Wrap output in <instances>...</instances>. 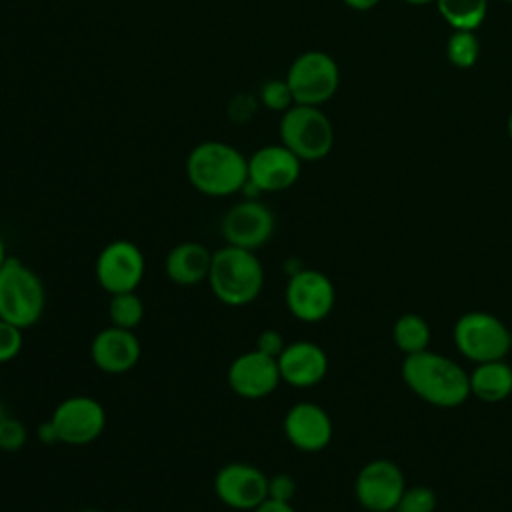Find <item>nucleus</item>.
Instances as JSON below:
<instances>
[{
    "mask_svg": "<svg viewBox=\"0 0 512 512\" xmlns=\"http://www.w3.org/2000/svg\"><path fill=\"white\" fill-rule=\"evenodd\" d=\"M470 376V396L496 404L512 394V366L506 360L474 364Z\"/></svg>",
    "mask_w": 512,
    "mask_h": 512,
    "instance_id": "nucleus-20",
    "label": "nucleus"
},
{
    "mask_svg": "<svg viewBox=\"0 0 512 512\" xmlns=\"http://www.w3.org/2000/svg\"><path fill=\"white\" fill-rule=\"evenodd\" d=\"M278 134L280 142L302 162L322 160L334 146V126L322 106H290L280 114Z\"/></svg>",
    "mask_w": 512,
    "mask_h": 512,
    "instance_id": "nucleus-5",
    "label": "nucleus"
},
{
    "mask_svg": "<svg viewBox=\"0 0 512 512\" xmlns=\"http://www.w3.org/2000/svg\"><path fill=\"white\" fill-rule=\"evenodd\" d=\"M400 374L414 396L436 408H458L470 398L468 372L430 348L404 356Z\"/></svg>",
    "mask_w": 512,
    "mask_h": 512,
    "instance_id": "nucleus-1",
    "label": "nucleus"
},
{
    "mask_svg": "<svg viewBox=\"0 0 512 512\" xmlns=\"http://www.w3.org/2000/svg\"><path fill=\"white\" fill-rule=\"evenodd\" d=\"M36 436H38V440H40L42 444H56V442H58L56 430H54V426H52L50 420H46V422H42V424L38 426Z\"/></svg>",
    "mask_w": 512,
    "mask_h": 512,
    "instance_id": "nucleus-33",
    "label": "nucleus"
},
{
    "mask_svg": "<svg viewBox=\"0 0 512 512\" xmlns=\"http://www.w3.org/2000/svg\"><path fill=\"white\" fill-rule=\"evenodd\" d=\"M140 356L142 344L136 330L110 324L98 330L90 342V360L104 374H126L140 362Z\"/></svg>",
    "mask_w": 512,
    "mask_h": 512,
    "instance_id": "nucleus-17",
    "label": "nucleus"
},
{
    "mask_svg": "<svg viewBox=\"0 0 512 512\" xmlns=\"http://www.w3.org/2000/svg\"><path fill=\"white\" fill-rule=\"evenodd\" d=\"M284 346H286L284 336H282L278 330H274V328H266V330L258 332V336H256V346H254V348L260 350V352H264V354H268V356L278 358L280 352L284 350Z\"/></svg>",
    "mask_w": 512,
    "mask_h": 512,
    "instance_id": "nucleus-31",
    "label": "nucleus"
},
{
    "mask_svg": "<svg viewBox=\"0 0 512 512\" xmlns=\"http://www.w3.org/2000/svg\"><path fill=\"white\" fill-rule=\"evenodd\" d=\"M258 96L252 94H236L232 96V100L228 102V118L236 124H244L248 122L256 110H258Z\"/></svg>",
    "mask_w": 512,
    "mask_h": 512,
    "instance_id": "nucleus-30",
    "label": "nucleus"
},
{
    "mask_svg": "<svg viewBox=\"0 0 512 512\" xmlns=\"http://www.w3.org/2000/svg\"><path fill=\"white\" fill-rule=\"evenodd\" d=\"M406 490L402 468L388 458H374L366 462L354 480V496L368 512L394 510Z\"/></svg>",
    "mask_w": 512,
    "mask_h": 512,
    "instance_id": "nucleus-12",
    "label": "nucleus"
},
{
    "mask_svg": "<svg viewBox=\"0 0 512 512\" xmlns=\"http://www.w3.org/2000/svg\"><path fill=\"white\" fill-rule=\"evenodd\" d=\"M452 30H476L488 12V0H434Z\"/></svg>",
    "mask_w": 512,
    "mask_h": 512,
    "instance_id": "nucleus-22",
    "label": "nucleus"
},
{
    "mask_svg": "<svg viewBox=\"0 0 512 512\" xmlns=\"http://www.w3.org/2000/svg\"><path fill=\"white\" fill-rule=\"evenodd\" d=\"M214 494L226 508L252 512L268 498V476L254 464L228 462L214 476Z\"/></svg>",
    "mask_w": 512,
    "mask_h": 512,
    "instance_id": "nucleus-13",
    "label": "nucleus"
},
{
    "mask_svg": "<svg viewBox=\"0 0 512 512\" xmlns=\"http://www.w3.org/2000/svg\"><path fill=\"white\" fill-rule=\"evenodd\" d=\"M506 130H508V136H510V140H512V112H510V116H508V122H506Z\"/></svg>",
    "mask_w": 512,
    "mask_h": 512,
    "instance_id": "nucleus-38",
    "label": "nucleus"
},
{
    "mask_svg": "<svg viewBox=\"0 0 512 512\" xmlns=\"http://www.w3.org/2000/svg\"><path fill=\"white\" fill-rule=\"evenodd\" d=\"M6 258H8V250H6V242H4V238L0 234V266L6 262Z\"/></svg>",
    "mask_w": 512,
    "mask_h": 512,
    "instance_id": "nucleus-35",
    "label": "nucleus"
},
{
    "mask_svg": "<svg viewBox=\"0 0 512 512\" xmlns=\"http://www.w3.org/2000/svg\"><path fill=\"white\" fill-rule=\"evenodd\" d=\"M284 302L288 312L306 324L322 322L330 316L336 304V288L332 280L314 268H302L288 276L284 288Z\"/></svg>",
    "mask_w": 512,
    "mask_h": 512,
    "instance_id": "nucleus-11",
    "label": "nucleus"
},
{
    "mask_svg": "<svg viewBox=\"0 0 512 512\" xmlns=\"http://www.w3.org/2000/svg\"><path fill=\"white\" fill-rule=\"evenodd\" d=\"M276 360L282 382L292 388H312L328 374V354L312 340L286 342Z\"/></svg>",
    "mask_w": 512,
    "mask_h": 512,
    "instance_id": "nucleus-18",
    "label": "nucleus"
},
{
    "mask_svg": "<svg viewBox=\"0 0 512 512\" xmlns=\"http://www.w3.org/2000/svg\"><path fill=\"white\" fill-rule=\"evenodd\" d=\"M446 56L456 68H472L480 58V38L474 30H454L446 42Z\"/></svg>",
    "mask_w": 512,
    "mask_h": 512,
    "instance_id": "nucleus-24",
    "label": "nucleus"
},
{
    "mask_svg": "<svg viewBox=\"0 0 512 512\" xmlns=\"http://www.w3.org/2000/svg\"><path fill=\"white\" fill-rule=\"evenodd\" d=\"M296 492H298V484L292 474L280 472V474L268 476V498L280 500V502H292Z\"/></svg>",
    "mask_w": 512,
    "mask_h": 512,
    "instance_id": "nucleus-29",
    "label": "nucleus"
},
{
    "mask_svg": "<svg viewBox=\"0 0 512 512\" xmlns=\"http://www.w3.org/2000/svg\"><path fill=\"white\" fill-rule=\"evenodd\" d=\"M258 102L264 108L280 114L294 106V96L286 78H268L266 82H262L258 90Z\"/></svg>",
    "mask_w": 512,
    "mask_h": 512,
    "instance_id": "nucleus-25",
    "label": "nucleus"
},
{
    "mask_svg": "<svg viewBox=\"0 0 512 512\" xmlns=\"http://www.w3.org/2000/svg\"><path fill=\"white\" fill-rule=\"evenodd\" d=\"M144 312V302L136 290L112 294L108 300V320L112 326L136 330L144 320Z\"/></svg>",
    "mask_w": 512,
    "mask_h": 512,
    "instance_id": "nucleus-23",
    "label": "nucleus"
},
{
    "mask_svg": "<svg viewBox=\"0 0 512 512\" xmlns=\"http://www.w3.org/2000/svg\"><path fill=\"white\" fill-rule=\"evenodd\" d=\"M436 504H438L436 492L430 486L416 484V486H406L394 512H434Z\"/></svg>",
    "mask_w": 512,
    "mask_h": 512,
    "instance_id": "nucleus-26",
    "label": "nucleus"
},
{
    "mask_svg": "<svg viewBox=\"0 0 512 512\" xmlns=\"http://www.w3.org/2000/svg\"><path fill=\"white\" fill-rule=\"evenodd\" d=\"M252 512H298L292 502H280V500H272L266 498L262 504H258Z\"/></svg>",
    "mask_w": 512,
    "mask_h": 512,
    "instance_id": "nucleus-32",
    "label": "nucleus"
},
{
    "mask_svg": "<svg viewBox=\"0 0 512 512\" xmlns=\"http://www.w3.org/2000/svg\"><path fill=\"white\" fill-rule=\"evenodd\" d=\"M454 346L472 364L504 360L512 348L508 326L486 310H470L462 314L452 330Z\"/></svg>",
    "mask_w": 512,
    "mask_h": 512,
    "instance_id": "nucleus-6",
    "label": "nucleus"
},
{
    "mask_svg": "<svg viewBox=\"0 0 512 512\" xmlns=\"http://www.w3.org/2000/svg\"><path fill=\"white\" fill-rule=\"evenodd\" d=\"M56 438L66 446H86L100 438L106 428L104 406L86 394H74L56 404L48 418Z\"/></svg>",
    "mask_w": 512,
    "mask_h": 512,
    "instance_id": "nucleus-9",
    "label": "nucleus"
},
{
    "mask_svg": "<svg viewBox=\"0 0 512 512\" xmlns=\"http://www.w3.org/2000/svg\"><path fill=\"white\" fill-rule=\"evenodd\" d=\"M24 346V330L0 318V364L12 362Z\"/></svg>",
    "mask_w": 512,
    "mask_h": 512,
    "instance_id": "nucleus-28",
    "label": "nucleus"
},
{
    "mask_svg": "<svg viewBox=\"0 0 512 512\" xmlns=\"http://www.w3.org/2000/svg\"><path fill=\"white\" fill-rule=\"evenodd\" d=\"M274 230L276 216L260 198H242L220 220V232L226 244L254 252L270 242Z\"/></svg>",
    "mask_w": 512,
    "mask_h": 512,
    "instance_id": "nucleus-10",
    "label": "nucleus"
},
{
    "mask_svg": "<svg viewBox=\"0 0 512 512\" xmlns=\"http://www.w3.org/2000/svg\"><path fill=\"white\" fill-rule=\"evenodd\" d=\"M78 512H102V510H98V508H82Z\"/></svg>",
    "mask_w": 512,
    "mask_h": 512,
    "instance_id": "nucleus-39",
    "label": "nucleus"
},
{
    "mask_svg": "<svg viewBox=\"0 0 512 512\" xmlns=\"http://www.w3.org/2000/svg\"><path fill=\"white\" fill-rule=\"evenodd\" d=\"M146 258L140 246L132 240H112L96 256L94 278L108 294L134 292L144 280Z\"/></svg>",
    "mask_w": 512,
    "mask_h": 512,
    "instance_id": "nucleus-8",
    "label": "nucleus"
},
{
    "mask_svg": "<svg viewBox=\"0 0 512 512\" xmlns=\"http://www.w3.org/2000/svg\"><path fill=\"white\" fill-rule=\"evenodd\" d=\"M348 8L352 10H358V12H364V10H372L374 6L380 4V0H342Z\"/></svg>",
    "mask_w": 512,
    "mask_h": 512,
    "instance_id": "nucleus-34",
    "label": "nucleus"
},
{
    "mask_svg": "<svg viewBox=\"0 0 512 512\" xmlns=\"http://www.w3.org/2000/svg\"><path fill=\"white\" fill-rule=\"evenodd\" d=\"M294 104L322 106L338 92V62L324 50H306L298 54L286 72Z\"/></svg>",
    "mask_w": 512,
    "mask_h": 512,
    "instance_id": "nucleus-7",
    "label": "nucleus"
},
{
    "mask_svg": "<svg viewBox=\"0 0 512 512\" xmlns=\"http://www.w3.org/2000/svg\"><path fill=\"white\" fill-rule=\"evenodd\" d=\"M386 512H394V510H386Z\"/></svg>",
    "mask_w": 512,
    "mask_h": 512,
    "instance_id": "nucleus-40",
    "label": "nucleus"
},
{
    "mask_svg": "<svg viewBox=\"0 0 512 512\" xmlns=\"http://www.w3.org/2000/svg\"><path fill=\"white\" fill-rule=\"evenodd\" d=\"M430 324L416 312H406L396 318L392 326V342L404 354H416L430 348Z\"/></svg>",
    "mask_w": 512,
    "mask_h": 512,
    "instance_id": "nucleus-21",
    "label": "nucleus"
},
{
    "mask_svg": "<svg viewBox=\"0 0 512 512\" xmlns=\"http://www.w3.org/2000/svg\"><path fill=\"white\" fill-rule=\"evenodd\" d=\"M192 188L208 198L240 194L248 180V156L224 140L198 142L186 156Z\"/></svg>",
    "mask_w": 512,
    "mask_h": 512,
    "instance_id": "nucleus-2",
    "label": "nucleus"
},
{
    "mask_svg": "<svg viewBox=\"0 0 512 512\" xmlns=\"http://www.w3.org/2000/svg\"><path fill=\"white\" fill-rule=\"evenodd\" d=\"M506 2H510V4H512V0H506Z\"/></svg>",
    "mask_w": 512,
    "mask_h": 512,
    "instance_id": "nucleus-41",
    "label": "nucleus"
},
{
    "mask_svg": "<svg viewBox=\"0 0 512 512\" xmlns=\"http://www.w3.org/2000/svg\"><path fill=\"white\" fill-rule=\"evenodd\" d=\"M266 272L254 250L224 244L212 252L208 286L218 302L230 308L252 304L264 290Z\"/></svg>",
    "mask_w": 512,
    "mask_h": 512,
    "instance_id": "nucleus-3",
    "label": "nucleus"
},
{
    "mask_svg": "<svg viewBox=\"0 0 512 512\" xmlns=\"http://www.w3.org/2000/svg\"><path fill=\"white\" fill-rule=\"evenodd\" d=\"M26 442H28L26 424L18 416L8 414L0 422V450L2 452H18L20 448L26 446Z\"/></svg>",
    "mask_w": 512,
    "mask_h": 512,
    "instance_id": "nucleus-27",
    "label": "nucleus"
},
{
    "mask_svg": "<svg viewBox=\"0 0 512 512\" xmlns=\"http://www.w3.org/2000/svg\"><path fill=\"white\" fill-rule=\"evenodd\" d=\"M8 414H10V412H8V408H6V404H4V402H2V400H0V422H2V420H4V418H6V416H8Z\"/></svg>",
    "mask_w": 512,
    "mask_h": 512,
    "instance_id": "nucleus-37",
    "label": "nucleus"
},
{
    "mask_svg": "<svg viewBox=\"0 0 512 512\" xmlns=\"http://www.w3.org/2000/svg\"><path fill=\"white\" fill-rule=\"evenodd\" d=\"M44 308L42 278L20 258L8 256L0 266V318L26 330L42 318Z\"/></svg>",
    "mask_w": 512,
    "mask_h": 512,
    "instance_id": "nucleus-4",
    "label": "nucleus"
},
{
    "mask_svg": "<svg viewBox=\"0 0 512 512\" xmlns=\"http://www.w3.org/2000/svg\"><path fill=\"white\" fill-rule=\"evenodd\" d=\"M226 382L236 396L244 400H262L276 392L282 382L278 360L256 348L246 350L230 362Z\"/></svg>",
    "mask_w": 512,
    "mask_h": 512,
    "instance_id": "nucleus-14",
    "label": "nucleus"
},
{
    "mask_svg": "<svg viewBox=\"0 0 512 512\" xmlns=\"http://www.w3.org/2000/svg\"><path fill=\"white\" fill-rule=\"evenodd\" d=\"M286 440L300 452H320L334 436V424L326 408L312 400L292 404L282 420Z\"/></svg>",
    "mask_w": 512,
    "mask_h": 512,
    "instance_id": "nucleus-16",
    "label": "nucleus"
},
{
    "mask_svg": "<svg viewBox=\"0 0 512 512\" xmlns=\"http://www.w3.org/2000/svg\"><path fill=\"white\" fill-rule=\"evenodd\" d=\"M406 4H412V6H424V4H430L434 0H404Z\"/></svg>",
    "mask_w": 512,
    "mask_h": 512,
    "instance_id": "nucleus-36",
    "label": "nucleus"
},
{
    "mask_svg": "<svg viewBox=\"0 0 512 512\" xmlns=\"http://www.w3.org/2000/svg\"><path fill=\"white\" fill-rule=\"evenodd\" d=\"M302 172V160L280 144H266L248 156V182L262 194L292 188Z\"/></svg>",
    "mask_w": 512,
    "mask_h": 512,
    "instance_id": "nucleus-15",
    "label": "nucleus"
},
{
    "mask_svg": "<svg viewBox=\"0 0 512 512\" xmlns=\"http://www.w3.org/2000/svg\"><path fill=\"white\" fill-rule=\"evenodd\" d=\"M212 252L196 240H184L170 248L164 258V274L176 286H196L208 280Z\"/></svg>",
    "mask_w": 512,
    "mask_h": 512,
    "instance_id": "nucleus-19",
    "label": "nucleus"
}]
</instances>
